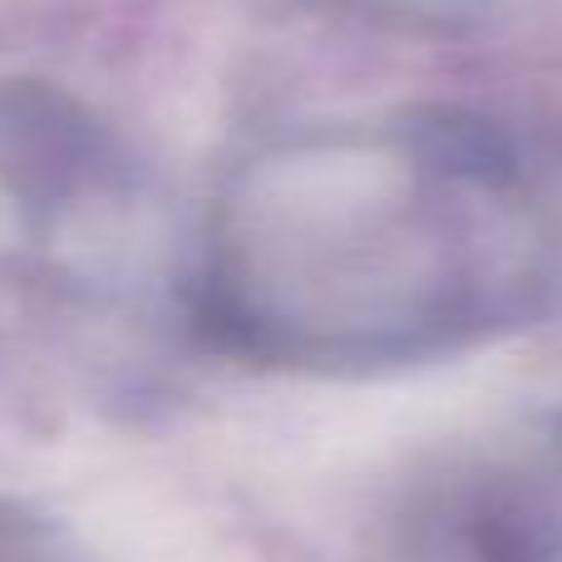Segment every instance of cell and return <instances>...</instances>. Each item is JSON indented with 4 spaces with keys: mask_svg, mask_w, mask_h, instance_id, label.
Wrapping results in <instances>:
<instances>
[{
    "mask_svg": "<svg viewBox=\"0 0 562 562\" xmlns=\"http://www.w3.org/2000/svg\"><path fill=\"white\" fill-rule=\"evenodd\" d=\"M0 562H85V553L49 514L0 498Z\"/></svg>",
    "mask_w": 562,
    "mask_h": 562,
    "instance_id": "cell-3",
    "label": "cell"
},
{
    "mask_svg": "<svg viewBox=\"0 0 562 562\" xmlns=\"http://www.w3.org/2000/svg\"><path fill=\"white\" fill-rule=\"evenodd\" d=\"M538 223L508 148L429 109L316 119L247 148L188 257L198 330L277 375H380L524 306Z\"/></svg>",
    "mask_w": 562,
    "mask_h": 562,
    "instance_id": "cell-1",
    "label": "cell"
},
{
    "mask_svg": "<svg viewBox=\"0 0 562 562\" xmlns=\"http://www.w3.org/2000/svg\"><path fill=\"white\" fill-rule=\"evenodd\" d=\"M405 562H562V435L439 464L400 508Z\"/></svg>",
    "mask_w": 562,
    "mask_h": 562,
    "instance_id": "cell-2",
    "label": "cell"
}]
</instances>
